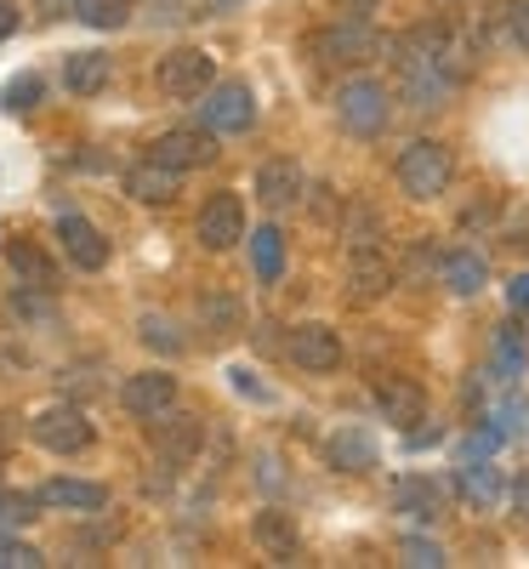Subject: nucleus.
<instances>
[{"label":"nucleus","instance_id":"ddd939ff","mask_svg":"<svg viewBox=\"0 0 529 569\" xmlns=\"http://www.w3.org/2000/svg\"><path fill=\"white\" fill-rule=\"evenodd\" d=\"M154 160H166V166H177V171L211 166V160H217V131H206V126L166 131V137H154Z\"/></svg>","mask_w":529,"mask_h":569},{"label":"nucleus","instance_id":"2f4dec72","mask_svg":"<svg viewBox=\"0 0 529 569\" xmlns=\"http://www.w3.org/2000/svg\"><path fill=\"white\" fill-rule=\"evenodd\" d=\"M34 103H40V80L34 74H18L7 86V109H34Z\"/></svg>","mask_w":529,"mask_h":569},{"label":"nucleus","instance_id":"2eb2a0df","mask_svg":"<svg viewBox=\"0 0 529 569\" xmlns=\"http://www.w3.org/2000/svg\"><path fill=\"white\" fill-rule=\"evenodd\" d=\"M177 182H182V171L149 154V160H137V166L126 171V194L142 200V206H171V200H177Z\"/></svg>","mask_w":529,"mask_h":569},{"label":"nucleus","instance_id":"4c0bfd02","mask_svg":"<svg viewBox=\"0 0 529 569\" xmlns=\"http://www.w3.org/2000/svg\"><path fill=\"white\" fill-rule=\"evenodd\" d=\"M376 7H381V0H342V12H359V18L376 12Z\"/></svg>","mask_w":529,"mask_h":569},{"label":"nucleus","instance_id":"473e14b6","mask_svg":"<svg viewBox=\"0 0 529 569\" xmlns=\"http://www.w3.org/2000/svg\"><path fill=\"white\" fill-rule=\"evenodd\" d=\"M507 34H512V46L529 52V0H512L507 7Z\"/></svg>","mask_w":529,"mask_h":569},{"label":"nucleus","instance_id":"9b49d317","mask_svg":"<svg viewBox=\"0 0 529 569\" xmlns=\"http://www.w3.org/2000/svg\"><path fill=\"white\" fill-rule=\"evenodd\" d=\"M58 240H63V257H69L80 273L109 268V240H103V228L86 222L80 211H63V217H58Z\"/></svg>","mask_w":529,"mask_h":569},{"label":"nucleus","instance_id":"cd10ccee","mask_svg":"<svg viewBox=\"0 0 529 569\" xmlns=\"http://www.w3.org/2000/svg\"><path fill=\"white\" fill-rule=\"evenodd\" d=\"M342 233H348L353 251H370V246L381 240V217H376L370 206H348V211H342Z\"/></svg>","mask_w":529,"mask_h":569},{"label":"nucleus","instance_id":"dca6fc26","mask_svg":"<svg viewBox=\"0 0 529 569\" xmlns=\"http://www.w3.org/2000/svg\"><path fill=\"white\" fill-rule=\"evenodd\" d=\"M302 188H308V177H302L297 160H262V166H257V200H262L268 211L297 206Z\"/></svg>","mask_w":529,"mask_h":569},{"label":"nucleus","instance_id":"7c9ffc66","mask_svg":"<svg viewBox=\"0 0 529 569\" xmlns=\"http://www.w3.org/2000/svg\"><path fill=\"white\" fill-rule=\"evenodd\" d=\"M34 507H40V496H0V518H7L12 530H18V525H29Z\"/></svg>","mask_w":529,"mask_h":569},{"label":"nucleus","instance_id":"1a4fd4ad","mask_svg":"<svg viewBox=\"0 0 529 569\" xmlns=\"http://www.w3.org/2000/svg\"><path fill=\"white\" fill-rule=\"evenodd\" d=\"M194 233H200V246L206 251H228V246H239L246 240V200L239 194H211L206 206H200V222H194Z\"/></svg>","mask_w":529,"mask_h":569},{"label":"nucleus","instance_id":"f3484780","mask_svg":"<svg viewBox=\"0 0 529 569\" xmlns=\"http://www.w3.org/2000/svg\"><path fill=\"white\" fill-rule=\"evenodd\" d=\"M251 541H257L273 563H291V558L302 552V530L291 525V512H279V507H262V512L251 518Z\"/></svg>","mask_w":529,"mask_h":569},{"label":"nucleus","instance_id":"a878e982","mask_svg":"<svg viewBox=\"0 0 529 569\" xmlns=\"http://www.w3.org/2000/svg\"><path fill=\"white\" fill-rule=\"evenodd\" d=\"M501 490H507V485H501V472H496V467H478V461L461 467V496H467L472 507H496Z\"/></svg>","mask_w":529,"mask_h":569},{"label":"nucleus","instance_id":"58836bf2","mask_svg":"<svg viewBox=\"0 0 529 569\" xmlns=\"http://www.w3.org/2000/svg\"><path fill=\"white\" fill-rule=\"evenodd\" d=\"M518 507L529 512V479H518Z\"/></svg>","mask_w":529,"mask_h":569},{"label":"nucleus","instance_id":"7ed1b4c3","mask_svg":"<svg viewBox=\"0 0 529 569\" xmlns=\"http://www.w3.org/2000/svg\"><path fill=\"white\" fill-rule=\"evenodd\" d=\"M154 86L166 91V98H177V103L206 98V91L217 86V63H211V52H200V46H177V52L160 58Z\"/></svg>","mask_w":529,"mask_h":569},{"label":"nucleus","instance_id":"9d476101","mask_svg":"<svg viewBox=\"0 0 529 569\" xmlns=\"http://www.w3.org/2000/svg\"><path fill=\"white\" fill-rule=\"evenodd\" d=\"M120 405L137 416V421H154L177 405V376L171 370H137L126 376V388H120Z\"/></svg>","mask_w":529,"mask_h":569},{"label":"nucleus","instance_id":"6ab92c4d","mask_svg":"<svg viewBox=\"0 0 529 569\" xmlns=\"http://www.w3.org/2000/svg\"><path fill=\"white\" fill-rule=\"evenodd\" d=\"M376 410L388 416L393 427H416L427 416V393L416 382H405V376H381L376 382Z\"/></svg>","mask_w":529,"mask_h":569},{"label":"nucleus","instance_id":"5701e85b","mask_svg":"<svg viewBox=\"0 0 529 569\" xmlns=\"http://www.w3.org/2000/svg\"><path fill=\"white\" fill-rule=\"evenodd\" d=\"M439 268H445V284L456 297H478V291H485V279H490V262L478 251H445Z\"/></svg>","mask_w":529,"mask_h":569},{"label":"nucleus","instance_id":"f03ea898","mask_svg":"<svg viewBox=\"0 0 529 569\" xmlns=\"http://www.w3.org/2000/svg\"><path fill=\"white\" fill-rule=\"evenodd\" d=\"M388 114H393V91L381 80H348L342 91H336V120H342L353 137H381Z\"/></svg>","mask_w":529,"mask_h":569},{"label":"nucleus","instance_id":"6e6552de","mask_svg":"<svg viewBox=\"0 0 529 569\" xmlns=\"http://www.w3.org/2000/svg\"><path fill=\"white\" fill-rule=\"evenodd\" d=\"M285 359H291L297 370H308V376H330V370H342V337L319 319L297 325L291 337H285Z\"/></svg>","mask_w":529,"mask_h":569},{"label":"nucleus","instance_id":"a211bd4d","mask_svg":"<svg viewBox=\"0 0 529 569\" xmlns=\"http://www.w3.org/2000/svg\"><path fill=\"white\" fill-rule=\"evenodd\" d=\"M325 461L336 472H370L381 461V450H376V439L365 433V427H336V433L325 439Z\"/></svg>","mask_w":529,"mask_h":569},{"label":"nucleus","instance_id":"ea45409f","mask_svg":"<svg viewBox=\"0 0 529 569\" xmlns=\"http://www.w3.org/2000/svg\"><path fill=\"white\" fill-rule=\"evenodd\" d=\"M0 547H12V525H7V518H0Z\"/></svg>","mask_w":529,"mask_h":569},{"label":"nucleus","instance_id":"f8f14e48","mask_svg":"<svg viewBox=\"0 0 529 569\" xmlns=\"http://www.w3.org/2000/svg\"><path fill=\"white\" fill-rule=\"evenodd\" d=\"M348 302H359V308H370V302H381L393 291V262L381 257V246H370V251H353L348 257Z\"/></svg>","mask_w":529,"mask_h":569},{"label":"nucleus","instance_id":"c85d7f7f","mask_svg":"<svg viewBox=\"0 0 529 569\" xmlns=\"http://www.w3.org/2000/svg\"><path fill=\"white\" fill-rule=\"evenodd\" d=\"M126 0H74V18L91 23V29H120L126 23Z\"/></svg>","mask_w":529,"mask_h":569},{"label":"nucleus","instance_id":"a19ab883","mask_svg":"<svg viewBox=\"0 0 529 569\" xmlns=\"http://www.w3.org/2000/svg\"><path fill=\"white\" fill-rule=\"evenodd\" d=\"M0 461H7V433H0Z\"/></svg>","mask_w":529,"mask_h":569},{"label":"nucleus","instance_id":"39448f33","mask_svg":"<svg viewBox=\"0 0 529 569\" xmlns=\"http://www.w3.org/2000/svg\"><path fill=\"white\" fill-rule=\"evenodd\" d=\"M200 126L217 131V137H246L257 126V98L246 80H217L200 103Z\"/></svg>","mask_w":529,"mask_h":569},{"label":"nucleus","instance_id":"bb28decb","mask_svg":"<svg viewBox=\"0 0 529 569\" xmlns=\"http://www.w3.org/2000/svg\"><path fill=\"white\" fill-rule=\"evenodd\" d=\"M496 365H501L507 382L529 365V330H523V325H501V330H496Z\"/></svg>","mask_w":529,"mask_h":569},{"label":"nucleus","instance_id":"20e7f679","mask_svg":"<svg viewBox=\"0 0 529 569\" xmlns=\"http://www.w3.org/2000/svg\"><path fill=\"white\" fill-rule=\"evenodd\" d=\"M376 52H381V40L359 12H342L313 34V63H370Z\"/></svg>","mask_w":529,"mask_h":569},{"label":"nucleus","instance_id":"423d86ee","mask_svg":"<svg viewBox=\"0 0 529 569\" xmlns=\"http://www.w3.org/2000/svg\"><path fill=\"white\" fill-rule=\"evenodd\" d=\"M29 433H34L40 450H52V456H80V450H91V439H98L80 405H52V410H40V416L29 421Z\"/></svg>","mask_w":529,"mask_h":569},{"label":"nucleus","instance_id":"412c9836","mask_svg":"<svg viewBox=\"0 0 529 569\" xmlns=\"http://www.w3.org/2000/svg\"><path fill=\"white\" fill-rule=\"evenodd\" d=\"M7 262H12L18 284H29V291H58V262L46 257L34 240H18V246L7 251Z\"/></svg>","mask_w":529,"mask_h":569},{"label":"nucleus","instance_id":"e433bc0d","mask_svg":"<svg viewBox=\"0 0 529 569\" xmlns=\"http://www.w3.org/2000/svg\"><path fill=\"white\" fill-rule=\"evenodd\" d=\"M507 302H512V308H529V273H518V279L507 284Z\"/></svg>","mask_w":529,"mask_h":569},{"label":"nucleus","instance_id":"f704fd0d","mask_svg":"<svg viewBox=\"0 0 529 569\" xmlns=\"http://www.w3.org/2000/svg\"><path fill=\"white\" fill-rule=\"evenodd\" d=\"M228 376H233V388H239V393H251V399H268V388L257 382L251 370H228Z\"/></svg>","mask_w":529,"mask_h":569},{"label":"nucleus","instance_id":"f257e3e1","mask_svg":"<svg viewBox=\"0 0 529 569\" xmlns=\"http://www.w3.org/2000/svg\"><path fill=\"white\" fill-rule=\"evenodd\" d=\"M399 188L410 200H439L445 188H450V177H456V154L445 149L439 137H416L410 149L399 154Z\"/></svg>","mask_w":529,"mask_h":569},{"label":"nucleus","instance_id":"b1692460","mask_svg":"<svg viewBox=\"0 0 529 569\" xmlns=\"http://www.w3.org/2000/svg\"><path fill=\"white\" fill-rule=\"evenodd\" d=\"M246 240H251V268H257V279H262V284H273V279L285 273V233L268 222V228L246 233Z\"/></svg>","mask_w":529,"mask_h":569},{"label":"nucleus","instance_id":"393cba45","mask_svg":"<svg viewBox=\"0 0 529 569\" xmlns=\"http://www.w3.org/2000/svg\"><path fill=\"white\" fill-rule=\"evenodd\" d=\"M200 325L211 337H233V330H246V308H239L228 291H206L200 297Z\"/></svg>","mask_w":529,"mask_h":569},{"label":"nucleus","instance_id":"0eeeda50","mask_svg":"<svg viewBox=\"0 0 529 569\" xmlns=\"http://www.w3.org/2000/svg\"><path fill=\"white\" fill-rule=\"evenodd\" d=\"M149 445H154V456H160L166 467H188V461L200 456V445H206V421L171 405L166 416L149 421Z\"/></svg>","mask_w":529,"mask_h":569},{"label":"nucleus","instance_id":"c756f323","mask_svg":"<svg viewBox=\"0 0 529 569\" xmlns=\"http://www.w3.org/2000/svg\"><path fill=\"white\" fill-rule=\"evenodd\" d=\"M142 342L149 348H160V353H182V337H177V325L166 319V313H142Z\"/></svg>","mask_w":529,"mask_h":569},{"label":"nucleus","instance_id":"72a5a7b5","mask_svg":"<svg viewBox=\"0 0 529 569\" xmlns=\"http://www.w3.org/2000/svg\"><path fill=\"white\" fill-rule=\"evenodd\" d=\"M405 563H416V569H432V563H445V552L432 547V541H421V536H410V541H405Z\"/></svg>","mask_w":529,"mask_h":569},{"label":"nucleus","instance_id":"aec40b11","mask_svg":"<svg viewBox=\"0 0 529 569\" xmlns=\"http://www.w3.org/2000/svg\"><path fill=\"white\" fill-rule=\"evenodd\" d=\"M34 496H40V507H58V512H103L109 507V490L91 479H46Z\"/></svg>","mask_w":529,"mask_h":569},{"label":"nucleus","instance_id":"4be33fe9","mask_svg":"<svg viewBox=\"0 0 529 569\" xmlns=\"http://www.w3.org/2000/svg\"><path fill=\"white\" fill-rule=\"evenodd\" d=\"M109 74H114L109 52H74V58L63 63V86L74 91V98H98V91L109 86Z\"/></svg>","mask_w":529,"mask_h":569},{"label":"nucleus","instance_id":"4468645a","mask_svg":"<svg viewBox=\"0 0 529 569\" xmlns=\"http://www.w3.org/2000/svg\"><path fill=\"white\" fill-rule=\"evenodd\" d=\"M393 512L416 518V525H439L445 518V485L421 479V472H405V479L393 485Z\"/></svg>","mask_w":529,"mask_h":569},{"label":"nucleus","instance_id":"c9c22d12","mask_svg":"<svg viewBox=\"0 0 529 569\" xmlns=\"http://www.w3.org/2000/svg\"><path fill=\"white\" fill-rule=\"evenodd\" d=\"M18 34V7L12 0H0V40H12Z\"/></svg>","mask_w":529,"mask_h":569}]
</instances>
